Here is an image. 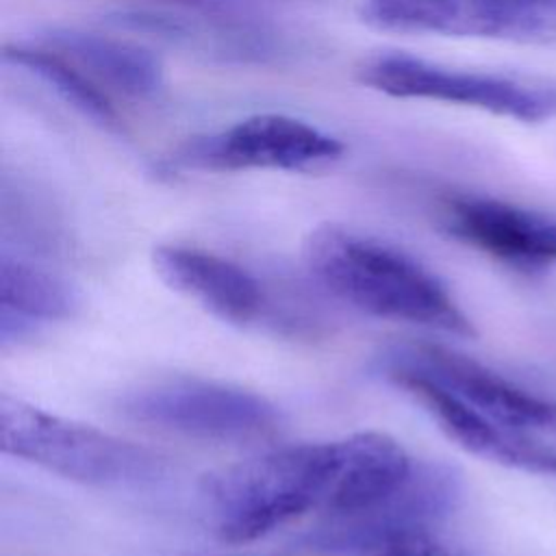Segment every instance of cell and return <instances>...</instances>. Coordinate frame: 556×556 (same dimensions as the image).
Returning a JSON list of instances; mask_svg holds the SVG:
<instances>
[{"label": "cell", "mask_w": 556, "mask_h": 556, "mask_svg": "<svg viewBox=\"0 0 556 556\" xmlns=\"http://www.w3.org/2000/svg\"><path fill=\"white\" fill-rule=\"evenodd\" d=\"M2 56L7 63L20 65L28 74L43 80L67 104L78 109L85 117L93 119L96 124L109 130H117L122 126L119 113L113 106V100L109 98V93L63 54L46 46L15 43V46H7Z\"/></svg>", "instance_id": "cell-15"}, {"label": "cell", "mask_w": 556, "mask_h": 556, "mask_svg": "<svg viewBox=\"0 0 556 556\" xmlns=\"http://www.w3.org/2000/svg\"><path fill=\"white\" fill-rule=\"evenodd\" d=\"M152 265L169 289L222 321L250 324L263 313L265 295L258 280L228 258L185 245H159Z\"/></svg>", "instance_id": "cell-12"}, {"label": "cell", "mask_w": 556, "mask_h": 556, "mask_svg": "<svg viewBox=\"0 0 556 556\" xmlns=\"http://www.w3.org/2000/svg\"><path fill=\"white\" fill-rule=\"evenodd\" d=\"M41 46L70 59L106 93L115 91L130 98H148L163 87L159 59L126 39L65 28L52 30Z\"/></svg>", "instance_id": "cell-13"}, {"label": "cell", "mask_w": 556, "mask_h": 556, "mask_svg": "<svg viewBox=\"0 0 556 556\" xmlns=\"http://www.w3.org/2000/svg\"><path fill=\"white\" fill-rule=\"evenodd\" d=\"M443 228L458 241L513 267L556 261V217L491 198L460 195L443 204Z\"/></svg>", "instance_id": "cell-11"}, {"label": "cell", "mask_w": 556, "mask_h": 556, "mask_svg": "<svg viewBox=\"0 0 556 556\" xmlns=\"http://www.w3.org/2000/svg\"><path fill=\"white\" fill-rule=\"evenodd\" d=\"M358 78L393 98L450 102L526 124L556 117V85L450 70L408 54L371 56L358 67Z\"/></svg>", "instance_id": "cell-6"}, {"label": "cell", "mask_w": 556, "mask_h": 556, "mask_svg": "<svg viewBox=\"0 0 556 556\" xmlns=\"http://www.w3.org/2000/svg\"><path fill=\"white\" fill-rule=\"evenodd\" d=\"M460 476L445 463L415 460L404 482L374 506L328 517L306 536V545L332 556H378L393 541L430 532L460 504Z\"/></svg>", "instance_id": "cell-5"}, {"label": "cell", "mask_w": 556, "mask_h": 556, "mask_svg": "<svg viewBox=\"0 0 556 556\" xmlns=\"http://www.w3.org/2000/svg\"><path fill=\"white\" fill-rule=\"evenodd\" d=\"M0 441L7 454L89 486H141L165 469V463L143 445L7 393L0 395Z\"/></svg>", "instance_id": "cell-3"}, {"label": "cell", "mask_w": 556, "mask_h": 556, "mask_svg": "<svg viewBox=\"0 0 556 556\" xmlns=\"http://www.w3.org/2000/svg\"><path fill=\"white\" fill-rule=\"evenodd\" d=\"M378 556H460V554L441 545L437 539H432L430 532H417V534H408L393 541Z\"/></svg>", "instance_id": "cell-16"}, {"label": "cell", "mask_w": 556, "mask_h": 556, "mask_svg": "<svg viewBox=\"0 0 556 556\" xmlns=\"http://www.w3.org/2000/svg\"><path fill=\"white\" fill-rule=\"evenodd\" d=\"M345 467V441L302 443L241 460L204 482L213 532L224 543H250L302 517L328 513Z\"/></svg>", "instance_id": "cell-2"}, {"label": "cell", "mask_w": 556, "mask_h": 556, "mask_svg": "<svg viewBox=\"0 0 556 556\" xmlns=\"http://www.w3.org/2000/svg\"><path fill=\"white\" fill-rule=\"evenodd\" d=\"M117 408L137 424L217 443L265 439L280 426V413L263 395L200 378L137 387L117 400Z\"/></svg>", "instance_id": "cell-4"}, {"label": "cell", "mask_w": 556, "mask_h": 556, "mask_svg": "<svg viewBox=\"0 0 556 556\" xmlns=\"http://www.w3.org/2000/svg\"><path fill=\"white\" fill-rule=\"evenodd\" d=\"M363 17L395 33L523 41L556 37V0H367Z\"/></svg>", "instance_id": "cell-8"}, {"label": "cell", "mask_w": 556, "mask_h": 556, "mask_svg": "<svg viewBox=\"0 0 556 556\" xmlns=\"http://www.w3.org/2000/svg\"><path fill=\"white\" fill-rule=\"evenodd\" d=\"M304 261L319 285L363 313L458 337L476 334L445 285L387 243L321 224L304 239Z\"/></svg>", "instance_id": "cell-1"}, {"label": "cell", "mask_w": 556, "mask_h": 556, "mask_svg": "<svg viewBox=\"0 0 556 556\" xmlns=\"http://www.w3.org/2000/svg\"><path fill=\"white\" fill-rule=\"evenodd\" d=\"M343 143L304 119L261 113L230 128L189 143L176 161L185 167L211 172L285 169L308 172L334 163Z\"/></svg>", "instance_id": "cell-7"}, {"label": "cell", "mask_w": 556, "mask_h": 556, "mask_svg": "<svg viewBox=\"0 0 556 556\" xmlns=\"http://www.w3.org/2000/svg\"><path fill=\"white\" fill-rule=\"evenodd\" d=\"M0 304L2 343L22 339L37 324L72 319L80 311L78 291L61 276L2 252L0 258Z\"/></svg>", "instance_id": "cell-14"}, {"label": "cell", "mask_w": 556, "mask_h": 556, "mask_svg": "<svg viewBox=\"0 0 556 556\" xmlns=\"http://www.w3.org/2000/svg\"><path fill=\"white\" fill-rule=\"evenodd\" d=\"M397 367L421 374L469 406L515 430L556 428V402L534 395L478 361L432 343L400 345L378 361V369Z\"/></svg>", "instance_id": "cell-9"}, {"label": "cell", "mask_w": 556, "mask_h": 556, "mask_svg": "<svg viewBox=\"0 0 556 556\" xmlns=\"http://www.w3.org/2000/svg\"><path fill=\"white\" fill-rule=\"evenodd\" d=\"M380 371L421 404L439 428L467 452L506 467L556 476V450L523 437L521 430L497 424L421 374L397 367Z\"/></svg>", "instance_id": "cell-10"}]
</instances>
